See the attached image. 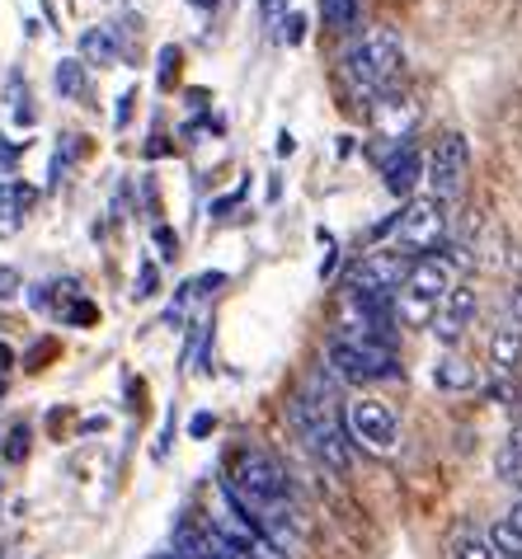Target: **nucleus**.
Segmentation results:
<instances>
[{
    "label": "nucleus",
    "mask_w": 522,
    "mask_h": 559,
    "mask_svg": "<svg viewBox=\"0 0 522 559\" xmlns=\"http://www.w3.org/2000/svg\"><path fill=\"white\" fill-rule=\"evenodd\" d=\"M401 67H405L401 38H395L387 24H377V28H367L358 43H348V52H344V85L363 104H372L381 95H391Z\"/></svg>",
    "instance_id": "1"
},
{
    "label": "nucleus",
    "mask_w": 522,
    "mask_h": 559,
    "mask_svg": "<svg viewBox=\"0 0 522 559\" xmlns=\"http://www.w3.org/2000/svg\"><path fill=\"white\" fill-rule=\"evenodd\" d=\"M292 424H297V432H301V442L311 447V452L330 465V471H348V461H353V452H348V442H344V428H340V418H334V409H330V395L320 391V381L311 377L301 385L297 395H292Z\"/></svg>",
    "instance_id": "2"
},
{
    "label": "nucleus",
    "mask_w": 522,
    "mask_h": 559,
    "mask_svg": "<svg viewBox=\"0 0 522 559\" xmlns=\"http://www.w3.org/2000/svg\"><path fill=\"white\" fill-rule=\"evenodd\" d=\"M222 489L232 493L240 508H250L254 518H259V526H264V518H273V512L283 508V499H287V471L269 452H259V447H245Z\"/></svg>",
    "instance_id": "3"
},
{
    "label": "nucleus",
    "mask_w": 522,
    "mask_h": 559,
    "mask_svg": "<svg viewBox=\"0 0 522 559\" xmlns=\"http://www.w3.org/2000/svg\"><path fill=\"white\" fill-rule=\"evenodd\" d=\"M330 367L340 371V381L367 385V381H391L401 377V357L391 344H372V338H330Z\"/></svg>",
    "instance_id": "4"
},
{
    "label": "nucleus",
    "mask_w": 522,
    "mask_h": 559,
    "mask_svg": "<svg viewBox=\"0 0 522 559\" xmlns=\"http://www.w3.org/2000/svg\"><path fill=\"white\" fill-rule=\"evenodd\" d=\"M344 428L348 438L363 447V452L372 456H387L395 452V442H401V424H395V409L387 405V400L377 395H358L344 405Z\"/></svg>",
    "instance_id": "5"
},
{
    "label": "nucleus",
    "mask_w": 522,
    "mask_h": 559,
    "mask_svg": "<svg viewBox=\"0 0 522 559\" xmlns=\"http://www.w3.org/2000/svg\"><path fill=\"white\" fill-rule=\"evenodd\" d=\"M424 179H428V198H438L442 207L456 203L466 193V179H471V142L462 132H448L442 142L428 151V165H424Z\"/></svg>",
    "instance_id": "6"
},
{
    "label": "nucleus",
    "mask_w": 522,
    "mask_h": 559,
    "mask_svg": "<svg viewBox=\"0 0 522 559\" xmlns=\"http://www.w3.org/2000/svg\"><path fill=\"white\" fill-rule=\"evenodd\" d=\"M448 240V207L438 198H410L405 212L395 216V250L405 254H434Z\"/></svg>",
    "instance_id": "7"
},
{
    "label": "nucleus",
    "mask_w": 522,
    "mask_h": 559,
    "mask_svg": "<svg viewBox=\"0 0 522 559\" xmlns=\"http://www.w3.org/2000/svg\"><path fill=\"white\" fill-rule=\"evenodd\" d=\"M414 269V254L405 250H377V254H363L348 273V287L353 292H381V297H395L405 287V277Z\"/></svg>",
    "instance_id": "8"
},
{
    "label": "nucleus",
    "mask_w": 522,
    "mask_h": 559,
    "mask_svg": "<svg viewBox=\"0 0 522 559\" xmlns=\"http://www.w3.org/2000/svg\"><path fill=\"white\" fill-rule=\"evenodd\" d=\"M475 310H481L475 292L466 283H452V292L438 301L434 320H428V330H434V338H438L442 348H456V344H462V334L475 324Z\"/></svg>",
    "instance_id": "9"
},
{
    "label": "nucleus",
    "mask_w": 522,
    "mask_h": 559,
    "mask_svg": "<svg viewBox=\"0 0 522 559\" xmlns=\"http://www.w3.org/2000/svg\"><path fill=\"white\" fill-rule=\"evenodd\" d=\"M367 108H372V132L381 136V142H391L395 151L410 146L414 128L424 122V108L414 104V99H401V95H381V99H372Z\"/></svg>",
    "instance_id": "10"
},
{
    "label": "nucleus",
    "mask_w": 522,
    "mask_h": 559,
    "mask_svg": "<svg viewBox=\"0 0 522 559\" xmlns=\"http://www.w3.org/2000/svg\"><path fill=\"white\" fill-rule=\"evenodd\" d=\"M410 297H419V301H442L452 292V259H438V254H424V259H414V269L405 277V287Z\"/></svg>",
    "instance_id": "11"
},
{
    "label": "nucleus",
    "mask_w": 522,
    "mask_h": 559,
    "mask_svg": "<svg viewBox=\"0 0 522 559\" xmlns=\"http://www.w3.org/2000/svg\"><path fill=\"white\" fill-rule=\"evenodd\" d=\"M381 179H387V189H391L395 198H410V193H414V183L424 179V160H419V151H414V146H401L387 165H381Z\"/></svg>",
    "instance_id": "12"
},
{
    "label": "nucleus",
    "mask_w": 522,
    "mask_h": 559,
    "mask_svg": "<svg viewBox=\"0 0 522 559\" xmlns=\"http://www.w3.org/2000/svg\"><path fill=\"white\" fill-rule=\"evenodd\" d=\"M489 362H495L499 377H513L522 367V330L518 324H499L495 338H489Z\"/></svg>",
    "instance_id": "13"
},
{
    "label": "nucleus",
    "mask_w": 522,
    "mask_h": 559,
    "mask_svg": "<svg viewBox=\"0 0 522 559\" xmlns=\"http://www.w3.org/2000/svg\"><path fill=\"white\" fill-rule=\"evenodd\" d=\"M81 57L90 61V67H114V61L122 57L118 28H114V24H104V28H85V34H81Z\"/></svg>",
    "instance_id": "14"
},
{
    "label": "nucleus",
    "mask_w": 522,
    "mask_h": 559,
    "mask_svg": "<svg viewBox=\"0 0 522 559\" xmlns=\"http://www.w3.org/2000/svg\"><path fill=\"white\" fill-rule=\"evenodd\" d=\"M448 555H452V559H499L495 546H489V536L481 532V526H471V522H462V526L452 532Z\"/></svg>",
    "instance_id": "15"
},
{
    "label": "nucleus",
    "mask_w": 522,
    "mask_h": 559,
    "mask_svg": "<svg viewBox=\"0 0 522 559\" xmlns=\"http://www.w3.org/2000/svg\"><path fill=\"white\" fill-rule=\"evenodd\" d=\"M320 20L330 34H353L363 20V0H320Z\"/></svg>",
    "instance_id": "16"
},
{
    "label": "nucleus",
    "mask_w": 522,
    "mask_h": 559,
    "mask_svg": "<svg viewBox=\"0 0 522 559\" xmlns=\"http://www.w3.org/2000/svg\"><path fill=\"white\" fill-rule=\"evenodd\" d=\"M52 85L61 99H85V61L81 57H61L52 71Z\"/></svg>",
    "instance_id": "17"
},
{
    "label": "nucleus",
    "mask_w": 522,
    "mask_h": 559,
    "mask_svg": "<svg viewBox=\"0 0 522 559\" xmlns=\"http://www.w3.org/2000/svg\"><path fill=\"white\" fill-rule=\"evenodd\" d=\"M434 385H442V391H471L475 371L462 362V357H438L434 362Z\"/></svg>",
    "instance_id": "18"
},
{
    "label": "nucleus",
    "mask_w": 522,
    "mask_h": 559,
    "mask_svg": "<svg viewBox=\"0 0 522 559\" xmlns=\"http://www.w3.org/2000/svg\"><path fill=\"white\" fill-rule=\"evenodd\" d=\"M28 203H34V193L24 183H0V222H20Z\"/></svg>",
    "instance_id": "19"
},
{
    "label": "nucleus",
    "mask_w": 522,
    "mask_h": 559,
    "mask_svg": "<svg viewBox=\"0 0 522 559\" xmlns=\"http://www.w3.org/2000/svg\"><path fill=\"white\" fill-rule=\"evenodd\" d=\"M137 297H156V263L137 269Z\"/></svg>",
    "instance_id": "20"
},
{
    "label": "nucleus",
    "mask_w": 522,
    "mask_h": 559,
    "mask_svg": "<svg viewBox=\"0 0 522 559\" xmlns=\"http://www.w3.org/2000/svg\"><path fill=\"white\" fill-rule=\"evenodd\" d=\"M5 456H10V461H24V456H28V428H24V424L10 432V447H5Z\"/></svg>",
    "instance_id": "21"
},
{
    "label": "nucleus",
    "mask_w": 522,
    "mask_h": 559,
    "mask_svg": "<svg viewBox=\"0 0 522 559\" xmlns=\"http://www.w3.org/2000/svg\"><path fill=\"white\" fill-rule=\"evenodd\" d=\"M156 245H161V250H165L161 259H175V254H179V236H175V230H170V226H161V230H156Z\"/></svg>",
    "instance_id": "22"
},
{
    "label": "nucleus",
    "mask_w": 522,
    "mask_h": 559,
    "mask_svg": "<svg viewBox=\"0 0 522 559\" xmlns=\"http://www.w3.org/2000/svg\"><path fill=\"white\" fill-rule=\"evenodd\" d=\"M175 67H179V48H161V85H170Z\"/></svg>",
    "instance_id": "23"
},
{
    "label": "nucleus",
    "mask_w": 522,
    "mask_h": 559,
    "mask_svg": "<svg viewBox=\"0 0 522 559\" xmlns=\"http://www.w3.org/2000/svg\"><path fill=\"white\" fill-rule=\"evenodd\" d=\"M509 324H518V330H522V277H518V283H513V292H509Z\"/></svg>",
    "instance_id": "24"
},
{
    "label": "nucleus",
    "mask_w": 522,
    "mask_h": 559,
    "mask_svg": "<svg viewBox=\"0 0 522 559\" xmlns=\"http://www.w3.org/2000/svg\"><path fill=\"white\" fill-rule=\"evenodd\" d=\"M212 428H217V418H212L207 409H203V414H193V424H189V432H193V438H207Z\"/></svg>",
    "instance_id": "25"
},
{
    "label": "nucleus",
    "mask_w": 522,
    "mask_h": 559,
    "mask_svg": "<svg viewBox=\"0 0 522 559\" xmlns=\"http://www.w3.org/2000/svg\"><path fill=\"white\" fill-rule=\"evenodd\" d=\"M14 292H20V277H14L10 269H0V301H10Z\"/></svg>",
    "instance_id": "26"
},
{
    "label": "nucleus",
    "mask_w": 522,
    "mask_h": 559,
    "mask_svg": "<svg viewBox=\"0 0 522 559\" xmlns=\"http://www.w3.org/2000/svg\"><path fill=\"white\" fill-rule=\"evenodd\" d=\"M503 522H509V526H513V532L522 536V499H518V503L509 508V518H503Z\"/></svg>",
    "instance_id": "27"
},
{
    "label": "nucleus",
    "mask_w": 522,
    "mask_h": 559,
    "mask_svg": "<svg viewBox=\"0 0 522 559\" xmlns=\"http://www.w3.org/2000/svg\"><path fill=\"white\" fill-rule=\"evenodd\" d=\"M287 43H301V14H292L287 20Z\"/></svg>",
    "instance_id": "28"
},
{
    "label": "nucleus",
    "mask_w": 522,
    "mask_h": 559,
    "mask_svg": "<svg viewBox=\"0 0 522 559\" xmlns=\"http://www.w3.org/2000/svg\"><path fill=\"white\" fill-rule=\"evenodd\" d=\"M90 320H95V310H90V306H75L71 310V324H90Z\"/></svg>",
    "instance_id": "29"
},
{
    "label": "nucleus",
    "mask_w": 522,
    "mask_h": 559,
    "mask_svg": "<svg viewBox=\"0 0 522 559\" xmlns=\"http://www.w3.org/2000/svg\"><path fill=\"white\" fill-rule=\"evenodd\" d=\"M259 10L269 14V20H278V10H283V0H259Z\"/></svg>",
    "instance_id": "30"
},
{
    "label": "nucleus",
    "mask_w": 522,
    "mask_h": 559,
    "mask_svg": "<svg viewBox=\"0 0 522 559\" xmlns=\"http://www.w3.org/2000/svg\"><path fill=\"white\" fill-rule=\"evenodd\" d=\"M292 151H297V142H292V132H283L278 136V155H292Z\"/></svg>",
    "instance_id": "31"
},
{
    "label": "nucleus",
    "mask_w": 522,
    "mask_h": 559,
    "mask_svg": "<svg viewBox=\"0 0 522 559\" xmlns=\"http://www.w3.org/2000/svg\"><path fill=\"white\" fill-rule=\"evenodd\" d=\"M5 367H10V348H5V344H0V371H5Z\"/></svg>",
    "instance_id": "32"
},
{
    "label": "nucleus",
    "mask_w": 522,
    "mask_h": 559,
    "mask_svg": "<svg viewBox=\"0 0 522 559\" xmlns=\"http://www.w3.org/2000/svg\"><path fill=\"white\" fill-rule=\"evenodd\" d=\"M193 5H198V10H207V5H217V0H193Z\"/></svg>",
    "instance_id": "33"
},
{
    "label": "nucleus",
    "mask_w": 522,
    "mask_h": 559,
    "mask_svg": "<svg viewBox=\"0 0 522 559\" xmlns=\"http://www.w3.org/2000/svg\"><path fill=\"white\" fill-rule=\"evenodd\" d=\"M0 391H5V381H0Z\"/></svg>",
    "instance_id": "34"
}]
</instances>
